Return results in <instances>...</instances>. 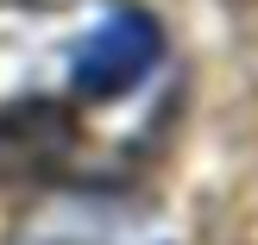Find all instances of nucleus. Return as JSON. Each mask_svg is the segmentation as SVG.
Listing matches in <instances>:
<instances>
[{
	"instance_id": "nucleus-2",
	"label": "nucleus",
	"mask_w": 258,
	"mask_h": 245,
	"mask_svg": "<svg viewBox=\"0 0 258 245\" xmlns=\"http://www.w3.org/2000/svg\"><path fill=\"white\" fill-rule=\"evenodd\" d=\"M13 245H170V226L113 189H50L25 208Z\"/></svg>"
},
{
	"instance_id": "nucleus-1",
	"label": "nucleus",
	"mask_w": 258,
	"mask_h": 245,
	"mask_svg": "<svg viewBox=\"0 0 258 245\" xmlns=\"http://www.w3.org/2000/svg\"><path fill=\"white\" fill-rule=\"evenodd\" d=\"M170 101L176 57L139 0H0V183H133Z\"/></svg>"
}]
</instances>
